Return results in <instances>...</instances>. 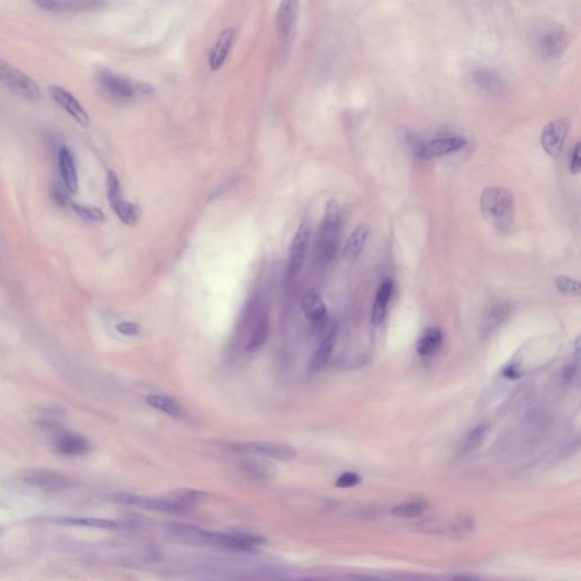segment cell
<instances>
[{"instance_id": "19", "label": "cell", "mask_w": 581, "mask_h": 581, "mask_svg": "<svg viewBox=\"0 0 581 581\" xmlns=\"http://www.w3.org/2000/svg\"><path fill=\"white\" fill-rule=\"evenodd\" d=\"M301 309L304 316L315 325H321L326 319V306L321 295L317 293L304 294L301 299Z\"/></svg>"}, {"instance_id": "8", "label": "cell", "mask_w": 581, "mask_h": 581, "mask_svg": "<svg viewBox=\"0 0 581 581\" xmlns=\"http://www.w3.org/2000/svg\"><path fill=\"white\" fill-rule=\"evenodd\" d=\"M24 482L47 492L66 491L72 486V480L58 471L33 469L24 474Z\"/></svg>"}, {"instance_id": "5", "label": "cell", "mask_w": 581, "mask_h": 581, "mask_svg": "<svg viewBox=\"0 0 581 581\" xmlns=\"http://www.w3.org/2000/svg\"><path fill=\"white\" fill-rule=\"evenodd\" d=\"M0 82L15 94H21L28 99L39 100L41 98L39 84L26 73L4 60H0Z\"/></svg>"}, {"instance_id": "36", "label": "cell", "mask_w": 581, "mask_h": 581, "mask_svg": "<svg viewBox=\"0 0 581 581\" xmlns=\"http://www.w3.org/2000/svg\"><path fill=\"white\" fill-rule=\"evenodd\" d=\"M507 312L504 311L502 306H494L486 314L485 323L488 328H492L494 325H497L499 321H502Z\"/></svg>"}, {"instance_id": "32", "label": "cell", "mask_w": 581, "mask_h": 581, "mask_svg": "<svg viewBox=\"0 0 581 581\" xmlns=\"http://www.w3.org/2000/svg\"><path fill=\"white\" fill-rule=\"evenodd\" d=\"M72 208L77 216L85 221H92V223H102L105 221V214L99 208L79 204H72Z\"/></svg>"}, {"instance_id": "4", "label": "cell", "mask_w": 581, "mask_h": 581, "mask_svg": "<svg viewBox=\"0 0 581 581\" xmlns=\"http://www.w3.org/2000/svg\"><path fill=\"white\" fill-rule=\"evenodd\" d=\"M340 231V204L335 199H331L316 241V258L319 264L327 265L335 258L338 253Z\"/></svg>"}, {"instance_id": "10", "label": "cell", "mask_w": 581, "mask_h": 581, "mask_svg": "<svg viewBox=\"0 0 581 581\" xmlns=\"http://www.w3.org/2000/svg\"><path fill=\"white\" fill-rule=\"evenodd\" d=\"M238 451L255 454L260 457L270 458L281 461H291L298 457L295 448L284 444L272 442H249L238 444Z\"/></svg>"}, {"instance_id": "26", "label": "cell", "mask_w": 581, "mask_h": 581, "mask_svg": "<svg viewBox=\"0 0 581 581\" xmlns=\"http://www.w3.org/2000/svg\"><path fill=\"white\" fill-rule=\"evenodd\" d=\"M113 211L116 214L119 221L128 226H134L138 224L141 217V209L139 206L132 202L125 201L124 199L113 208Z\"/></svg>"}, {"instance_id": "17", "label": "cell", "mask_w": 581, "mask_h": 581, "mask_svg": "<svg viewBox=\"0 0 581 581\" xmlns=\"http://www.w3.org/2000/svg\"><path fill=\"white\" fill-rule=\"evenodd\" d=\"M233 40H234V30L232 28H225L224 31L219 33L215 45L210 49L209 66L211 71H218L221 66L224 65L231 47H232Z\"/></svg>"}, {"instance_id": "14", "label": "cell", "mask_w": 581, "mask_h": 581, "mask_svg": "<svg viewBox=\"0 0 581 581\" xmlns=\"http://www.w3.org/2000/svg\"><path fill=\"white\" fill-rule=\"evenodd\" d=\"M49 94L51 98L57 102L66 113L75 119L79 124L87 126L90 123V117L85 111L83 106L79 104V100L66 89L58 87V85H51L49 88Z\"/></svg>"}, {"instance_id": "15", "label": "cell", "mask_w": 581, "mask_h": 581, "mask_svg": "<svg viewBox=\"0 0 581 581\" xmlns=\"http://www.w3.org/2000/svg\"><path fill=\"white\" fill-rule=\"evenodd\" d=\"M54 448L58 453L70 457H82L90 453L92 446L85 437L74 433H60L54 440Z\"/></svg>"}, {"instance_id": "2", "label": "cell", "mask_w": 581, "mask_h": 581, "mask_svg": "<svg viewBox=\"0 0 581 581\" xmlns=\"http://www.w3.org/2000/svg\"><path fill=\"white\" fill-rule=\"evenodd\" d=\"M111 501L119 504L132 505L153 512L182 514L198 508L207 499V494L197 489H183L166 497H139L128 493L111 495Z\"/></svg>"}, {"instance_id": "42", "label": "cell", "mask_w": 581, "mask_h": 581, "mask_svg": "<svg viewBox=\"0 0 581 581\" xmlns=\"http://www.w3.org/2000/svg\"><path fill=\"white\" fill-rule=\"evenodd\" d=\"M455 581H480V580H475V579H469V578H458V579H455Z\"/></svg>"}, {"instance_id": "38", "label": "cell", "mask_w": 581, "mask_h": 581, "mask_svg": "<svg viewBox=\"0 0 581 581\" xmlns=\"http://www.w3.org/2000/svg\"><path fill=\"white\" fill-rule=\"evenodd\" d=\"M581 150L580 142H577L575 145V149L572 150V156H571L570 170L572 174L580 173L581 170Z\"/></svg>"}, {"instance_id": "6", "label": "cell", "mask_w": 581, "mask_h": 581, "mask_svg": "<svg viewBox=\"0 0 581 581\" xmlns=\"http://www.w3.org/2000/svg\"><path fill=\"white\" fill-rule=\"evenodd\" d=\"M569 45V35L561 26H545L536 32L535 47L545 58L562 56Z\"/></svg>"}, {"instance_id": "34", "label": "cell", "mask_w": 581, "mask_h": 581, "mask_svg": "<svg viewBox=\"0 0 581 581\" xmlns=\"http://www.w3.org/2000/svg\"><path fill=\"white\" fill-rule=\"evenodd\" d=\"M230 581H287L285 578H282L278 575L270 572L249 573L247 576Z\"/></svg>"}, {"instance_id": "35", "label": "cell", "mask_w": 581, "mask_h": 581, "mask_svg": "<svg viewBox=\"0 0 581 581\" xmlns=\"http://www.w3.org/2000/svg\"><path fill=\"white\" fill-rule=\"evenodd\" d=\"M361 478L355 472H344L338 477L336 480V487L350 488L355 487L358 484H360Z\"/></svg>"}, {"instance_id": "24", "label": "cell", "mask_w": 581, "mask_h": 581, "mask_svg": "<svg viewBox=\"0 0 581 581\" xmlns=\"http://www.w3.org/2000/svg\"><path fill=\"white\" fill-rule=\"evenodd\" d=\"M52 522L62 525L79 526V527L96 528V529H115L117 524L113 520L100 519V518H68L57 516Z\"/></svg>"}, {"instance_id": "9", "label": "cell", "mask_w": 581, "mask_h": 581, "mask_svg": "<svg viewBox=\"0 0 581 581\" xmlns=\"http://www.w3.org/2000/svg\"><path fill=\"white\" fill-rule=\"evenodd\" d=\"M99 83L104 91L115 99H132L136 94L140 92L139 82H133L128 77L119 75L109 70L100 72Z\"/></svg>"}, {"instance_id": "29", "label": "cell", "mask_w": 581, "mask_h": 581, "mask_svg": "<svg viewBox=\"0 0 581 581\" xmlns=\"http://www.w3.org/2000/svg\"><path fill=\"white\" fill-rule=\"evenodd\" d=\"M475 83L478 85V88L487 92H495L501 90L502 81L499 75L491 71H480L475 74Z\"/></svg>"}, {"instance_id": "21", "label": "cell", "mask_w": 581, "mask_h": 581, "mask_svg": "<svg viewBox=\"0 0 581 581\" xmlns=\"http://www.w3.org/2000/svg\"><path fill=\"white\" fill-rule=\"evenodd\" d=\"M268 335H270V319L266 312L264 311L255 318V323L253 325L251 336L245 345V351L255 352L260 350L266 343Z\"/></svg>"}, {"instance_id": "20", "label": "cell", "mask_w": 581, "mask_h": 581, "mask_svg": "<svg viewBox=\"0 0 581 581\" xmlns=\"http://www.w3.org/2000/svg\"><path fill=\"white\" fill-rule=\"evenodd\" d=\"M369 236V228L366 225H359L352 231L345 247H344V258L346 260L353 261L361 255Z\"/></svg>"}, {"instance_id": "28", "label": "cell", "mask_w": 581, "mask_h": 581, "mask_svg": "<svg viewBox=\"0 0 581 581\" xmlns=\"http://www.w3.org/2000/svg\"><path fill=\"white\" fill-rule=\"evenodd\" d=\"M427 507H428V504L425 501L416 499V501L403 502L395 505L394 508L392 509L391 512L393 516H400V518H414V516L423 514Z\"/></svg>"}, {"instance_id": "33", "label": "cell", "mask_w": 581, "mask_h": 581, "mask_svg": "<svg viewBox=\"0 0 581 581\" xmlns=\"http://www.w3.org/2000/svg\"><path fill=\"white\" fill-rule=\"evenodd\" d=\"M556 289L560 292L571 297H579L581 293V285L578 281L569 277V276H558L555 280Z\"/></svg>"}, {"instance_id": "13", "label": "cell", "mask_w": 581, "mask_h": 581, "mask_svg": "<svg viewBox=\"0 0 581 581\" xmlns=\"http://www.w3.org/2000/svg\"><path fill=\"white\" fill-rule=\"evenodd\" d=\"M465 145H467V140L460 136L431 140L418 148L417 156L421 159H433L446 156L450 153L463 150Z\"/></svg>"}, {"instance_id": "1", "label": "cell", "mask_w": 581, "mask_h": 581, "mask_svg": "<svg viewBox=\"0 0 581 581\" xmlns=\"http://www.w3.org/2000/svg\"><path fill=\"white\" fill-rule=\"evenodd\" d=\"M172 533L191 544H207L233 552H253L266 543L264 537L253 533H224L204 531L187 525H172Z\"/></svg>"}, {"instance_id": "39", "label": "cell", "mask_w": 581, "mask_h": 581, "mask_svg": "<svg viewBox=\"0 0 581 581\" xmlns=\"http://www.w3.org/2000/svg\"><path fill=\"white\" fill-rule=\"evenodd\" d=\"M52 198H54V200L56 201L57 204L64 206V207H65L66 204H67L68 201H70L68 191L62 187H55L54 190H52Z\"/></svg>"}, {"instance_id": "27", "label": "cell", "mask_w": 581, "mask_h": 581, "mask_svg": "<svg viewBox=\"0 0 581 581\" xmlns=\"http://www.w3.org/2000/svg\"><path fill=\"white\" fill-rule=\"evenodd\" d=\"M37 5L43 11L54 13V14H71L81 9H88L91 4L73 3V1H39Z\"/></svg>"}, {"instance_id": "23", "label": "cell", "mask_w": 581, "mask_h": 581, "mask_svg": "<svg viewBox=\"0 0 581 581\" xmlns=\"http://www.w3.org/2000/svg\"><path fill=\"white\" fill-rule=\"evenodd\" d=\"M442 340V331L437 327H431L425 331L423 336L418 341V353L423 357L434 355L435 352L440 349Z\"/></svg>"}, {"instance_id": "25", "label": "cell", "mask_w": 581, "mask_h": 581, "mask_svg": "<svg viewBox=\"0 0 581 581\" xmlns=\"http://www.w3.org/2000/svg\"><path fill=\"white\" fill-rule=\"evenodd\" d=\"M145 402H147L149 406H153V408L165 412V414H168L170 417L182 418L183 417V414H184L179 403L175 402V401H174L173 399H170V397H165V395H147Z\"/></svg>"}, {"instance_id": "40", "label": "cell", "mask_w": 581, "mask_h": 581, "mask_svg": "<svg viewBox=\"0 0 581 581\" xmlns=\"http://www.w3.org/2000/svg\"><path fill=\"white\" fill-rule=\"evenodd\" d=\"M503 375H504V377L510 378V380H516V378H519L520 376L516 367L514 366L507 367L504 372H503Z\"/></svg>"}, {"instance_id": "37", "label": "cell", "mask_w": 581, "mask_h": 581, "mask_svg": "<svg viewBox=\"0 0 581 581\" xmlns=\"http://www.w3.org/2000/svg\"><path fill=\"white\" fill-rule=\"evenodd\" d=\"M117 332L125 336H135L141 333V328L136 323L132 321H122L116 326Z\"/></svg>"}, {"instance_id": "22", "label": "cell", "mask_w": 581, "mask_h": 581, "mask_svg": "<svg viewBox=\"0 0 581 581\" xmlns=\"http://www.w3.org/2000/svg\"><path fill=\"white\" fill-rule=\"evenodd\" d=\"M392 291H393V283L391 280H386L378 289L372 312V323L375 326L383 323L385 319L386 310H387V304L391 299Z\"/></svg>"}, {"instance_id": "16", "label": "cell", "mask_w": 581, "mask_h": 581, "mask_svg": "<svg viewBox=\"0 0 581 581\" xmlns=\"http://www.w3.org/2000/svg\"><path fill=\"white\" fill-rule=\"evenodd\" d=\"M58 166L60 175L68 193H77L79 190V174L73 153L67 148H62L58 153Z\"/></svg>"}, {"instance_id": "30", "label": "cell", "mask_w": 581, "mask_h": 581, "mask_svg": "<svg viewBox=\"0 0 581 581\" xmlns=\"http://www.w3.org/2000/svg\"><path fill=\"white\" fill-rule=\"evenodd\" d=\"M106 187H107L108 202L113 209L119 201H122V192H121V183H119L118 176L114 172L109 170L106 179Z\"/></svg>"}, {"instance_id": "31", "label": "cell", "mask_w": 581, "mask_h": 581, "mask_svg": "<svg viewBox=\"0 0 581 581\" xmlns=\"http://www.w3.org/2000/svg\"><path fill=\"white\" fill-rule=\"evenodd\" d=\"M488 431L487 424H480L477 426L476 428L470 431V434L465 440V446H463V453L468 454L470 452L475 451L478 446L482 444V441L485 438L486 433Z\"/></svg>"}, {"instance_id": "11", "label": "cell", "mask_w": 581, "mask_h": 581, "mask_svg": "<svg viewBox=\"0 0 581 581\" xmlns=\"http://www.w3.org/2000/svg\"><path fill=\"white\" fill-rule=\"evenodd\" d=\"M309 227L306 223H302L295 233L291 249H289V268H287V278L289 281L297 277L302 270L306 249L309 245Z\"/></svg>"}, {"instance_id": "7", "label": "cell", "mask_w": 581, "mask_h": 581, "mask_svg": "<svg viewBox=\"0 0 581 581\" xmlns=\"http://www.w3.org/2000/svg\"><path fill=\"white\" fill-rule=\"evenodd\" d=\"M569 128L570 124L565 118H555L545 125L541 133V143L548 156L555 159L561 157Z\"/></svg>"}, {"instance_id": "12", "label": "cell", "mask_w": 581, "mask_h": 581, "mask_svg": "<svg viewBox=\"0 0 581 581\" xmlns=\"http://www.w3.org/2000/svg\"><path fill=\"white\" fill-rule=\"evenodd\" d=\"M298 6L297 1H283L278 7L276 15V30L278 38L283 47H289L293 40L297 16H298Z\"/></svg>"}, {"instance_id": "41", "label": "cell", "mask_w": 581, "mask_h": 581, "mask_svg": "<svg viewBox=\"0 0 581 581\" xmlns=\"http://www.w3.org/2000/svg\"><path fill=\"white\" fill-rule=\"evenodd\" d=\"M575 375V367H567L563 372V377L571 378Z\"/></svg>"}, {"instance_id": "3", "label": "cell", "mask_w": 581, "mask_h": 581, "mask_svg": "<svg viewBox=\"0 0 581 581\" xmlns=\"http://www.w3.org/2000/svg\"><path fill=\"white\" fill-rule=\"evenodd\" d=\"M480 210L484 218L499 231L512 226L516 214L514 197L508 187L492 185L482 191Z\"/></svg>"}, {"instance_id": "18", "label": "cell", "mask_w": 581, "mask_h": 581, "mask_svg": "<svg viewBox=\"0 0 581 581\" xmlns=\"http://www.w3.org/2000/svg\"><path fill=\"white\" fill-rule=\"evenodd\" d=\"M338 329L336 325H332L328 329L326 336L323 338V342L318 348L317 352L312 358L311 363H310V372H321L323 367L326 366L333 351H334L335 345L338 342Z\"/></svg>"}]
</instances>
